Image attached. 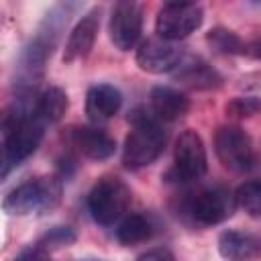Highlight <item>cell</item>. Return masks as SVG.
Returning a JSON list of instances; mask_svg holds the SVG:
<instances>
[{
    "label": "cell",
    "mask_w": 261,
    "mask_h": 261,
    "mask_svg": "<svg viewBox=\"0 0 261 261\" xmlns=\"http://www.w3.org/2000/svg\"><path fill=\"white\" fill-rule=\"evenodd\" d=\"M237 208L234 194L224 186H204L177 196L175 214L190 226L206 228L224 222Z\"/></svg>",
    "instance_id": "obj_1"
},
{
    "label": "cell",
    "mask_w": 261,
    "mask_h": 261,
    "mask_svg": "<svg viewBox=\"0 0 261 261\" xmlns=\"http://www.w3.org/2000/svg\"><path fill=\"white\" fill-rule=\"evenodd\" d=\"M130 133L124 139L122 147V165L130 171L151 165L165 147V130L159 124V118L147 108L139 106L128 116Z\"/></svg>",
    "instance_id": "obj_2"
},
{
    "label": "cell",
    "mask_w": 261,
    "mask_h": 261,
    "mask_svg": "<svg viewBox=\"0 0 261 261\" xmlns=\"http://www.w3.org/2000/svg\"><path fill=\"white\" fill-rule=\"evenodd\" d=\"M61 198V177H35L12 188L4 200L2 210L10 216H27L33 212H47L57 206Z\"/></svg>",
    "instance_id": "obj_3"
},
{
    "label": "cell",
    "mask_w": 261,
    "mask_h": 261,
    "mask_svg": "<svg viewBox=\"0 0 261 261\" xmlns=\"http://www.w3.org/2000/svg\"><path fill=\"white\" fill-rule=\"evenodd\" d=\"M130 200H133L130 188L122 179L106 175L92 186L88 194V210L94 222L102 226H110L124 216V212L130 206Z\"/></svg>",
    "instance_id": "obj_4"
},
{
    "label": "cell",
    "mask_w": 261,
    "mask_h": 261,
    "mask_svg": "<svg viewBox=\"0 0 261 261\" xmlns=\"http://www.w3.org/2000/svg\"><path fill=\"white\" fill-rule=\"evenodd\" d=\"M208 159H206V147L202 137L186 128L179 133L175 139L173 147V167L167 171V181L175 184H186V181H196L206 173Z\"/></svg>",
    "instance_id": "obj_5"
},
{
    "label": "cell",
    "mask_w": 261,
    "mask_h": 261,
    "mask_svg": "<svg viewBox=\"0 0 261 261\" xmlns=\"http://www.w3.org/2000/svg\"><path fill=\"white\" fill-rule=\"evenodd\" d=\"M214 151L218 161L234 173H245L255 163L251 137L237 124H224L214 135Z\"/></svg>",
    "instance_id": "obj_6"
},
{
    "label": "cell",
    "mask_w": 261,
    "mask_h": 261,
    "mask_svg": "<svg viewBox=\"0 0 261 261\" xmlns=\"http://www.w3.org/2000/svg\"><path fill=\"white\" fill-rule=\"evenodd\" d=\"M204 20V10L196 2H167L159 8L155 16L157 37L179 43L196 29H200Z\"/></svg>",
    "instance_id": "obj_7"
},
{
    "label": "cell",
    "mask_w": 261,
    "mask_h": 261,
    "mask_svg": "<svg viewBox=\"0 0 261 261\" xmlns=\"http://www.w3.org/2000/svg\"><path fill=\"white\" fill-rule=\"evenodd\" d=\"M143 33V6L139 2H116L110 20H108V35L112 45L118 51H130L137 47Z\"/></svg>",
    "instance_id": "obj_8"
},
{
    "label": "cell",
    "mask_w": 261,
    "mask_h": 261,
    "mask_svg": "<svg viewBox=\"0 0 261 261\" xmlns=\"http://www.w3.org/2000/svg\"><path fill=\"white\" fill-rule=\"evenodd\" d=\"M186 53L184 47L175 41H167L161 37H151L139 43L135 61L147 73H169L179 67Z\"/></svg>",
    "instance_id": "obj_9"
},
{
    "label": "cell",
    "mask_w": 261,
    "mask_h": 261,
    "mask_svg": "<svg viewBox=\"0 0 261 261\" xmlns=\"http://www.w3.org/2000/svg\"><path fill=\"white\" fill-rule=\"evenodd\" d=\"M98 29H100V8H90L69 33V39L63 49V63L86 59L96 43Z\"/></svg>",
    "instance_id": "obj_10"
},
{
    "label": "cell",
    "mask_w": 261,
    "mask_h": 261,
    "mask_svg": "<svg viewBox=\"0 0 261 261\" xmlns=\"http://www.w3.org/2000/svg\"><path fill=\"white\" fill-rule=\"evenodd\" d=\"M69 141L90 161H106L116 151V141L98 126H75L69 133Z\"/></svg>",
    "instance_id": "obj_11"
},
{
    "label": "cell",
    "mask_w": 261,
    "mask_h": 261,
    "mask_svg": "<svg viewBox=\"0 0 261 261\" xmlns=\"http://www.w3.org/2000/svg\"><path fill=\"white\" fill-rule=\"evenodd\" d=\"M122 104L120 90L112 84H96L86 94V114L92 122H106L110 120Z\"/></svg>",
    "instance_id": "obj_12"
},
{
    "label": "cell",
    "mask_w": 261,
    "mask_h": 261,
    "mask_svg": "<svg viewBox=\"0 0 261 261\" xmlns=\"http://www.w3.org/2000/svg\"><path fill=\"white\" fill-rule=\"evenodd\" d=\"M149 102H151V112L165 122L179 120L190 110V100L186 98V94L169 86H155L149 94Z\"/></svg>",
    "instance_id": "obj_13"
},
{
    "label": "cell",
    "mask_w": 261,
    "mask_h": 261,
    "mask_svg": "<svg viewBox=\"0 0 261 261\" xmlns=\"http://www.w3.org/2000/svg\"><path fill=\"white\" fill-rule=\"evenodd\" d=\"M259 241L243 230H224L218 237V253L226 261H251L259 255Z\"/></svg>",
    "instance_id": "obj_14"
},
{
    "label": "cell",
    "mask_w": 261,
    "mask_h": 261,
    "mask_svg": "<svg viewBox=\"0 0 261 261\" xmlns=\"http://www.w3.org/2000/svg\"><path fill=\"white\" fill-rule=\"evenodd\" d=\"M175 75L179 82H184L194 90H210L220 86L222 82L218 71L200 57H184V61L175 69Z\"/></svg>",
    "instance_id": "obj_15"
},
{
    "label": "cell",
    "mask_w": 261,
    "mask_h": 261,
    "mask_svg": "<svg viewBox=\"0 0 261 261\" xmlns=\"http://www.w3.org/2000/svg\"><path fill=\"white\" fill-rule=\"evenodd\" d=\"M67 106H69V98L67 94L57 88V86H51L47 90H43L39 94V98L35 100V116L43 122V124H55L63 118V114L67 112Z\"/></svg>",
    "instance_id": "obj_16"
},
{
    "label": "cell",
    "mask_w": 261,
    "mask_h": 261,
    "mask_svg": "<svg viewBox=\"0 0 261 261\" xmlns=\"http://www.w3.org/2000/svg\"><path fill=\"white\" fill-rule=\"evenodd\" d=\"M153 237V222L145 214H128L116 228V239L124 247H133L145 243Z\"/></svg>",
    "instance_id": "obj_17"
},
{
    "label": "cell",
    "mask_w": 261,
    "mask_h": 261,
    "mask_svg": "<svg viewBox=\"0 0 261 261\" xmlns=\"http://www.w3.org/2000/svg\"><path fill=\"white\" fill-rule=\"evenodd\" d=\"M234 202L251 218H261V179H249L234 192Z\"/></svg>",
    "instance_id": "obj_18"
},
{
    "label": "cell",
    "mask_w": 261,
    "mask_h": 261,
    "mask_svg": "<svg viewBox=\"0 0 261 261\" xmlns=\"http://www.w3.org/2000/svg\"><path fill=\"white\" fill-rule=\"evenodd\" d=\"M206 41L212 45V49H216L218 53H226V55H241L245 53V43L241 41V37L224 27H216L206 35Z\"/></svg>",
    "instance_id": "obj_19"
},
{
    "label": "cell",
    "mask_w": 261,
    "mask_h": 261,
    "mask_svg": "<svg viewBox=\"0 0 261 261\" xmlns=\"http://www.w3.org/2000/svg\"><path fill=\"white\" fill-rule=\"evenodd\" d=\"M73 241H75V230L71 226L59 224V226H53L47 232H43L35 245H39L45 251H55V249H61V247L71 245Z\"/></svg>",
    "instance_id": "obj_20"
},
{
    "label": "cell",
    "mask_w": 261,
    "mask_h": 261,
    "mask_svg": "<svg viewBox=\"0 0 261 261\" xmlns=\"http://www.w3.org/2000/svg\"><path fill=\"white\" fill-rule=\"evenodd\" d=\"M261 110V100L253 96H239L226 104V114L232 118H247Z\"/></svg>",
    "instance_id": "obj_21"
},
{
    "label": "cell",
    "mask_w": 261,
    "mask_h": 261,
    "mask_svg": "<svg viewBox=\"0 0 261 261\" xmlns=\"http://www.w3.org/2000/svg\"><path fill=\"white\" fill-rule=\"evenodd\" d=\"M12 261H51V255L39 245H31V247H24Z\"/></svg>",
    "instance_id": "obj_22"
},
{
    "label": "cell",
    "mask_w": 261,
    "mask_h": 261,
    "mask_svg": "<svg viewBox=\"0 0 261 261\" xmlns=\"http://www.w3.org/2000/svg\"><path fill=\"white\" fill-rule=\"evenodd\" d=\"M137 261H175V255L165 247H155L137 257Z\"/></svg>",
    "instance_id": "obj_23"
},
{
    "label": "cell",
    "mask_w": 261,
    "mask_h": 261,
    "mask_svg": "<svg viewBox=\"0 0 261 261\" xmlns=\"http://www.w3.org/2000/svg\"><path fill=\"white\" fill-rule=\"evenodd\" d=\"M82 261H102V259H82Z\"/></svg>",
    "instance_id": "obj_24"
}]
</instances>
